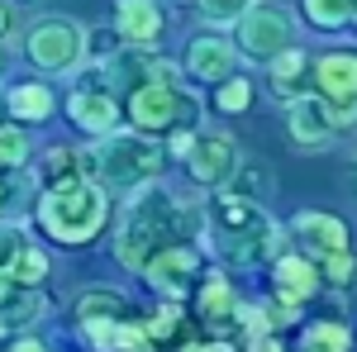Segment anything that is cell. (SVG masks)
Listing matches in <instances>:
<instances>
[{"label":"cell","instance_id":"cell-32","mask_svg":"<svg viewBox=\"0 0 357 352\" xmlns=\"http://www.w3.org/2000/svg\"><path fill=\"white\" fill-rule=\"evenodd\" d=\"M15 33V10H10V0H0V38H10Z\"/></svg>","mask_w":357,"mask_h":352},{"label":"cell","instance_id":"cell-30","mask_svg":"<svg viewBox=\"0 0 357 352\" xmlns=\"http://www.w3.org/2000/svg\"><path fill=\"white\" fill-rule=\"evenodd\" d=\"M324 276H329L333 286H343V281L353 276V257H348V252H333V257H324Z\"/></svg>","mask_w":357,"mask_h":352},{"label":"cell","instance_id":"cell-5","mask_svg":"<svg viewBox=\"0 0 357 352\" xmlns=\"http://www.w3.org/2000/svg\"><path fill=\"white\" fill-rule=\"evenodd\" d=\"M129 119L143 134H172V129H195L200 124V100L191 91H181L176 82H148L129 91Z\"/></svg>","mask_w":357,"mask_h":352},{"label":"cell","instance_id":"cell-4","mask_svg":"<svg viewBox=\"0 0 357 352\" xmlns=\"http://www.w3.org/2000/svg\"><path fill=\"white\" fill-rule=\"evenodd\" d=\"M167 167V148L158 143V138H148L143 129H129V134H119V129H110V134H100V143L86 153V176L96 181H105V186H119V190H138L148 186V181H158Z\"/></svg>","mask_w":357,"mask_h":352},{"label":"cell","instance_id":"cell-12","mask_svg":"<svg viewBox=\"0 0 357 352\" xmlns=\"http://www.w3.org/2000/svg\"><path fill=\"white\" fill-rule=\"evenodd\" d=\"M167 29V15L158 0H119L114 5V33L124 48H153Z\"/></svg>","mask_w":357,"mask_h":352},{"label":"cell","instance_id":"cell-16","mask_svg":"<svg viewBox=\"0 0 357 352\" xmlns=\"http://www.w3.org/2000/svg\"><path fill=\"white\" fill-rule=\"evenodd\" d=\"M310 82L319 91V100H353L357 91V62L353 53H324L310 62Z\"/></svg>","mask_w":357,"mask_h":352},{"label":"cell","instance_id":"cell-1","mask_svg":"<svg viewBox=\"0 0 357 352\" xmlns=\"http://www.w3.org/2000/svg\"><path fill=\"white\" fill-rule=\"evenodd\" d=\"M191 234H195V215L167 186L148 181V186H138L134 195H129V205H124L119 234H114V257H119V267L143 271L158 247L186 243Z\"/></svg>","mask_w":357,"mask_h":352},{"label":"cell","instance_id":"cell-26","mask_svg":"<svg viewBox=\"0 0 357 352\" xmlns=\"http://www.w3.org/2000/svg\"><path fill=\"white\" fill-rule=\"evenodd\" d=\"M29 162V134L20 124H0V171H20Z\"/></svg>","mask_w":357,"mask_h":352},{"label":"cell","instance_id":"cell-19","mask_svg":"<svg viewBox=\"0 0 357 352\" xmlns=\"http://www.w3.org/2000/svg\"><path fill=\"white\" fill-rule=\"evenodd\" d=\"M82 176H86V153L82 148H48V153L38 158V167H33L38 190L67 186V181H82Z\"/></svg>","mask_w":357,"mask_h":352},{"label":"cell","instance_id":"cell-3","mask_svg":"<svg viewBox=\"0 0 357 352\" xmlns=\"http://www.w3.org/2000/svg\"><path fill=\"white\" fill-rule=\"evenodd\" d=\"M33 219H38V229L48 238H57L67 247H86V243H96L105 234V224H110V195L91 176L67 181V186H48V190H38Z\"/></svg>","mask_w":357,"mask_h":352},{"label":"cell","instance_id":"cell-35","mask_svg":"<svg viewBox=\"0 0 357 352\" xmlns=\"http://www.w3.org/2000/svg\"><path fill=\"white\" fill-rule=\"evenodd\" d=\"M195 352H234V343H205V348H195Z\"/></svg>","mask_w":357,"mask_h":352},{"label":"cell","instance_id":"cell-15","mask_svg":"<svg viewBox=\"0 0 357 352\" xmlns=\"http://www.w3.org/2000/svg\"><path fill=\"white\" fill-rule=\"evenodd\" d=\"M286 124H291V138L301 148H324L333 134V119H329V105L319 95H296L291 109H286Z\"/></svg>","mask_w":357,"mask_h":352},{"label":"cell","instance_id":"cell-13","mask_svg":"<svg viewBox=\"0 0 357 352\" xmlns=\"http://www.w3.org/2000/svg\"><path fill=\"white\" fill-rule=\"evenodd\" d=\"M291 238L310 252V257H333L348 252V224L338 215H319V210H301L291 224Z\"/></svg>","mask_w":357,"mask_h":352},{"label":"cell","instance_id":"cell-6","mask_svg":"<svg viewBox=\"0 0 357 352\" xmlns=\"http://www.w3.org/2000/svg\"><path fill=\"white\" fill-rule=\"evenodd\" d=\"M24 57L48 77H67L86 57V29L72 15H38L24 29Z\"/></svg>","mask_w":357,"mask_h":352},{"label":"cell","instance_id":"cell-17","mask_svg":"<svg viewBox=\"0 0 357 352\" xmlns=\"http://www.w3.org/2000/svg\"><path fill=\"white\" fill-rule=\"evenodd\" d=\"M272 276H276V300H286V305H305V300L319 291V271H314L310 257L281 252L272 262Z\"/></svg>","mask_w":357,"mask_h":352},{"label":"cell","instance_id":"cell-18","mask_svg":"<svg viewBox=\"0 0 357 352\" xmlns=\"http://www.w3.org/2000/svg\"><path fill=\"white\" fill-rule=\"evenodd\" d=\"M5 109H10L20 124H43V119H53L57 95H53V91H48L43 82H20V86H10V95H5Z\"/></svg>","mask_w":357,"mask_h":352},{"label":"cell","instance_id":"cell-9","mask_svg":"<svg viewBox=\"0 0 357 352\" xmlns=\"http://www.w3.org/2000/svg\"><path fill=\"white\" fill-rule=\"evenodd\" d=\"M186 167H191V176L200 186L220 190L234 181V167H238V143L234 134H224V129H205V134L191 138V148H186Z\"/></svg>","mask_w":357,"mask_h":352},{"label":"cell","instance_id":"cell-27","mask_svg":"<svg viewBox=\"0 0 357 352\" xmlns=\"http://www.w3.org/2000/svg\"><path fill=\"white\" fill-rule=\"evenodd\" d=\"M215 105L224 109V114H238V109L252 105V82L248 77H224V82H215Z\"/></svg>","mask_w":357,"mask_h":352},{"label":"cell","instance_id":"cell-11","mask_svg":"<svg viewBox=\"0 0 357 352\" xmlns=\"http://www.w3.org/2000/svg\"><path fill=\"white\" fill-rule=\"evenodd\" d=\"M0 276L20 281V286H38L48 276V257L43 247L29 238L20 224H0Z\"/></svg>","mask_w":357,"mask_h":352},{"label":"cell","instance_id":"cell-14","mask_svg":"<svg viewBox=\"0 0 357 352\" xmlns=\"http://www.w3.org/2000/svg\"><path fill=\"white\" fill-rule=\"evenodd\" d=\"M234 67H238V48L229 43V38H215V33H200L191 38V48H186V72H191L195 82H224V77H234Z\"/></svg>","mask_w":357,"mask_h":352},{"label":"cell","instance_id":"cell-23","mask_svg":"<svg viewBox=\"0 0 357 352\" xmlns=\"http://www.w3.org/2000/svg\"><path fill=\"white\" fill-rule=\"evenodd\" d=\"M348 348H353V338L338 319H319V324L305 328L301 338V352H348Z\"/></svg>","mask_w":357,"mask_h":352},{"label":"cell","instance_id":"cell-22","mask_svg":"<svg viewBox=\"0 0 357 352\" xmlns=\"http://www.w3.org/2000/svg\"><path fill=\"white\" fill-rule=\"evenodd\" d=\"M305 5V20L324 33H338V29L353 24V0H301Z\"/></svg>","mask_w":357,"mask_h":352},{"label":"cell","instance_id":"cell-21","mask_svg":"<svg viewBox=\"0 0 357 352\" xmlns=\"http://www.w3.org/2000/svg\"><path fill=\"white\" fill-rule=\"evenodd\" d=\"M43 314V296L33 291V286H20L15 296L0 305V338H10V333H20V328H29L33 319Z\"/></svg>","mask_w":357,"mask_h":352},{"label":"cell","instance_id":"cell-25","mask_svg":"<svg viewBox=\"0 0 357 352\" xmlns=\"http://www.w3.org/2000/svg\"><path fill=\"white\" fill-rule=\"evenodd\" d=\"M124 314V296L110 291V286H96V291H86L82 305H77V319H119Z\"/></svg>","mask_w":357,"mask_h":352},{"label":"cell","instance_id":"cell-10","mask_svg":"<svg viewBox=\"0 0 357 352\" xmlns=\"http://www.w3.org/2000/svg\"><path fill=\"white\" fill-rule=\"evenodd\" d=\"M143 276L153 281V291H158V296L186 300L195 291V281H200V257H195L191 243H167V247H158V252L148 257Z\"/></svg>","mask_w":357,"mask_h":352},{"label":"cell","instance_id":"cell-28","mask_svg":"<svg viewBox=\"0 0 357 352\" xmlns=\"http://www.w3.org/2000/svg\"><path fill=\"white\" fill-rule=\"evenodd\" d=\"M252 0H195V10L210 20V24H234Z\"/></svg>","mask_w":357,"mask_h":352},{"label":"cell","instance_id":"cell-8","mask_svg":"<svg viewBox=\"0 0 357 352\" xmlns=\"http://www.w3.org/2000/svg\"><path fill=\"white\" fill-rule=\"evenodd\" d=\"M119 114H124V105H119L114 86L105 82V72H100V77H86V82L67 95V119L91 138L119 129Z\"/></svg>","mask_w":357,"mask_h":352},{"label":"cell","instance_id":"cell-29","mask_svg":"<svg viewBox=\"0 0 357 352\" xmlns=\"http://www.w3.org/2000/svg\"><path fill=\"white\" fill-rule=\"evenodd\" d=\"M234 195H248V200H262L267 195V167H234Z\"/></svg>","mask_w":357,"mask_h":352},{"label":"cell","instance_id":"cell-34","mask_svg":"<svg viewBox=\"0 0 357 352\" xmlns=\"http://www.w3.org/2000/svg\"><path fill=\"white\" fill-rule=\"evenodd\" d=\"M15 291H20V281H10V276H0V305H5V300L15 296Z\"/></svg>","mask_w":357,"mask_h":352},{"label":"cell","instance_id":"cell-38","mask_svg":"<svg viewBox=\"0 0 357 352\" xmlns=\"http://www.w3.org/2000/svg\"><path fill=\"white\" fill-rule=\"evenodd\" d=\"M0 114H5V100H0Z\"/></svg>","mask_w":357,"mask_h":352},{"label":"cell","instance_id":"cell-31","mask_svg":"<svg viewBox=\"0 0 357 352\" xmlns=\"http://www.w3.org/2000/svg\"><path fill=\"white\" fill-rule=\"evenodd\" d=\"M248 352H281L276 333H248Z\"/></svg>","mask_w":357,"mask_h":352},{"label":"cell","instance_id":"cell-37","mask_svg":"<svg viewBox=\"0 0 357 352\" xmlns=\"http://www.w3.org/2000/svg\"><path fill=\"white\" fill-rule=\"evenodd\" d=\"M0 72H5V53H0Z\"/></svg>","mask_w":357,"mask_h":352},{"label":"cell","instance_id":"cell-20","mask_svg":"<svg viewBox=\"0 0 357 352\" xmlns=\"http://www.w3.org/2000/svg\"><path fill=\"white\" fill-rule=\"evenodd\" d=\"M272 62V91L281 95V100H296V95H305V82H310V57L291 43V48H281L276 57H267Z\"/></svg>","mask_w":357,"mask_h":352},{"label":"cell","instance_id":"cell-7","mask_svg":"<svg viewBox=\"0 0 357 352\" xmlns=\"http://www.w3.org/2000/svg\"><path fill=\"white\" fill-rule=\"evenodd\" d=\"M291 43H296V20L281 5H257L252 0L243 15L234 20V48L243 57L267 62V57H276L281 48H291Z\"/></svg>","mask_w":357,"mask_h":352},{"label":"cell","instance_id":"cell-36","mask_svg":"<svg viewBox=\"0 0 357 352\" xmlns=\"http://www.w3.org/2000/svg\"><path fill=\"white\" fill-rule=\"evenodd\" d=\"M5 205H10V190L0 186V215H5Z\"/></svg>","mask_w":357,"mask_h":352},{"label":"cell","instance_id":"cell-33","mask_svg":"<svg viewBox=\"0 0 357 352\" xmlns=\"http://www.w3.org/2000/svg\"><path fill=\"white\" fill-rule=\"evenodd\" d=\"M10 352H48V343H43V338H20Z\"/></svg>","mask_w":357,"mask_h":352},{"label":"cell","instance_id":"cell-24","mask_svg":"<svg viewBox=\"0 0 357 352\" xmlns=\"http://www.w3.org/2000/svg\"><path fill=\"white\" fill-rule=\"evenodd\" d=\"M200 314H205L210 324H220V319L234 314V291H229L224 276H205V281H200Z\"/></svg>","mask_w":357,"mask_h":352},{"label":"cell","instance_id":"cell-2","mask_svg":"<svg viewBox=\"0 0 357 352\" xmlns=\"http://www.w3.org/2000/svg\"><path fill=\"white\" fill-rule=\"evenodd\" d=\"M210 243L229 262H276L286 252V229L267 219L262 200L224 190L210 210Z\"/></svg>","mask_w":357,"mask_h":352}]
</instances>
